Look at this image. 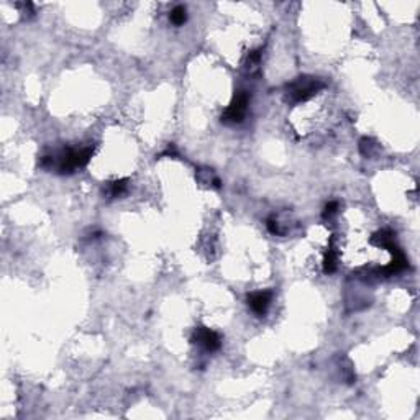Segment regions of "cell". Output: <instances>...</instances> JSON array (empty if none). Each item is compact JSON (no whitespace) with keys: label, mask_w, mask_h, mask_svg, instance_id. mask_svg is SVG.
I'll list each match as a JSON object with an SVG mask.
<instances>
[{"label":"cell","mask_w":420,"mask_h":420,"mask_svg":"<svg viewBox=\"0 0 420 420\" xmlns=\"http://www.w3.org/2000/svg\"><path fill=\"white\" fill-rule=\"evenodd\" d=\"M336 269V254L335 251H333V248L328 250V253L325 254V259H323V271L327 272V274H330V272H333Z\"/></svg>","instance_id":"obj_7"},{"label":"cell","mask_w":420,"mask_h":420,"mask_svg":"<svg viewBox=\"0 0 420 420\" xmlns=\"http://www.w3.org/2000/svg\"><path fill=\"white\" fill-rule=\"evenodd\" d=\"M194 340H196V343L203 346L207 352H217L222 346V340H220L218 333L205 327L197 328L196 333H194Z\"/></svg>","instance_id":"obj_3"},{"label":"cell","mask_w":420,"mask_h":420,"mask_svg":"<svg viewBox=\"0 0 420 420\" xmlns=\"http://www.w3.org/2000/svg\"><path fill=\"white\" fill-rule=\"evenodd\" d=\"M323 89V82L312 76H302L286 85V97L291 102H304Z\"/></svg>","instance_id":"obj_1"},{"label":"cell","mask_w":420,"mask_h":420,"mask_svg":"<svg viewBox=\"0 0 420 420\" xmlns=\"http://www.w3.org/2000/svg\"><path fill=\"white\" fill-rule=\"evenodd\" d=\"M336 209H338V202H335V201L328 202L325 205V209H323V218H330L332 215H335Z\"/></svg>","instance_id":"obj_9"},{"label":"cell","mask_w":420,"mask_h":420,"mask_svg":"<svg viewBox=\"0 0 420 420\" xmlns=\"http://www.w3.org/2000/svg\"><path fill=\"white\" fill-rule=\"evenodd\" d=\"M271 299H272L271 291H258L248 296V305L251 307V310H253L254 314L263 315L268 310V307H269Z\"/></svg>","instance_id":"obj_4"},{"label":"cell","mask_w":420,"mask_h":420,"mask_svg":"<svg viewBox=\"0 0 420 420\" xmlns=\"http://www.w3.org/2000/svg\"><path fill=\"white\" fill-rule=\"evenodd\" d=\"M169 20L171 23H174L176 27H181V25L185 23V20H187V14H185V8L183 5H177L171 10L169 14Z\"/></svg>","instance_id":"obj_6"},{"label":"cell","mask_w":420,"mask_h":420,"mask_svg":"<svg viewBox=\"0 0 420 420\" xmlns=\"http://www.w3.org/2000/svg\"><path fill=\"white\" fill-rule=\"evenodd\" d=\"M266 227H268V230H269L271 233H278V232H279L278 222H276L274 218H268V222H266Z\"/></svg>","instance_id":"obj_10"},{"label":"cell","mask_w":420,"mask_h":420,"mask_svg":"<svg viewBox=\"0 0 420 420\" xmlns=\"http://www.w3.org/2000/svg\"><path fill=\"white\" fill-rule=\"evenodd\" d=\"M127 185H128V181H127V179L114 181V183H110L109 185H107L105 194H107V196H109L110 199H115V197L122 196L125 190H127Z\"/></svg>","instance_id":"obj_5"},{"label":"cell","mask_w":420,"mask_h":420,"mask_svg":"<svg viewBox=\"0 0 420 420\" xmlns=\"http://www.w3.org/2000/svg\"><path fill=\"white\" fill-rule=\"evenodd\" d=\"M374 146L376 145L371 138H363V140L359 141V151H361V154H365V156H370L371 153H373Z\"/></svg>","instance_id":"obj_8"},{"label":"cell","mask_w":420,"mask_h":420,"mask_svg":"<svg viewBox=\"0 0 420 420\" xmlns=\"http://www.w3.org/2000/svg\"><path fill=\"white\" fill-rule=\"evenodd\" d=\"M248 102H250V94L246 90H238L236 95L233 97L230 105L225 109L222 114V122L227 125H236L241 123L248 110Z\"/></svg>","instance_id":"obj_2"}]
</instances>
